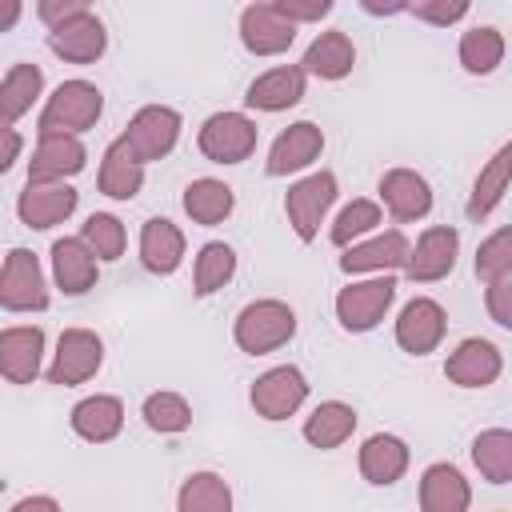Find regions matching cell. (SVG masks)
Returning <instances> with one entry per match:
<instances>
[{
	"instance_id": "cell-43",
	"label": "cell",
	"mask_w": 512,
	"mask_h": 512,
	"mask_svg": "<svg viewBox=\"0 0 512 512\" xmlns=\"http://www.w3.org/2000/svg\"><path fill=\"white\" fill-rule=\"evenodd\" d=\"M276 8L284 20H292L300 28V24H320L332 12V0H276Z\"/></svg>"
},
{
	"instance_id": "cell-26",
	"label": "cell",
	"mask_w": 512,
	"mask_h": 512,
	"mask_svg": "<svg viewBox=\"0 0 512 512\" xmlns=\"http://www.w3.org/2000/svg\"><path fill=\"white\" fill-rule=\"evenodd\" d=\"M412 464V452L400 436L392 432H372L364 444H360V476L376 488H388L396 484Z\"/></svg>"
},
{
	"instance_id": "cell-22",
	"label": "cell",
	"mask_w": 512,
	"mask_h": 512,
	"mask_svg": "<svg viewBox=\"0 0 512 512\" xmlns=\"http://www.w3.org/2000/svg\"><path fill=\"white\" fill-rule=\"evenodd\" d=\"M304 84H308V72L300 64H276L248 84L244 104L256 112H288L292 104L304 100Z\"/></svg>"
},
{
	"instance_id": "cell-44",
	"label": "cell",
	"mask_w": 512,
	"mask_h": 512,
	"mask_svg": "<svg viewBox=\"0 0 512 512\" xmlns=\"http://www.w3.org/2000/svg\"><path fill=\"white\" fill-rule=\"evenodd\" d=\"M84 12H92L84 0H40L36 4V16L44 20L48 32L60 28V24H68V20H76V16H84Z\"/></svg>"
},
{
	"instance_id": "cell-46",
	"label": "cell",
	"mask_w": 512,
	"mask_h": 512,
	"mask_svg": "<svg viewBox=\"0 0 512 512\" xmlns=\"http://www.w3.org/2000/svg\"><path fill=\"white\" fill-rule=\"evenodd\" d=\"M8 512H64V508H60L56 496H24V500H16Z\"/></svg>"
},
{
	"instance_id": "cell-28",
	"label": "cell",
	"mask_w": 512,
	"mask_h": 512,
	"mask_svg": "<svg viewBox=\"0 0 512 512\" xmlns=\"http://www.w3.org/2000/svg\"><path fill=\"white\" fill-rule=\"evenodd\" d=\"M508 184H512V140H504V144L492 152V160H484V168L476 172L472 192H468V204H464L468 220H484V216H492L496 204L504 200Z\"/></svg>"
},
{
	"instance_id": "cell-11",
	"label": "cell",
	"mask_w": 512,
	"mask_h": 512,
	"mask_svg": "<svg viewBox=\"0 0 512 512\" xmlns=\"http://www.w3.org/2000/svg\"><path fill=\"white\" fill-rule=\"evenodd\" d=\"M444 332H448V312H444V304L432 300V296H412V300L400 308V316H396V344H400L408 356H428V352H436L440 340H444Z\"/></svg>"
},
{
	"instance_id": "cell-25",
	"label": "cell",
	"mask_w": 512,
	"mask_h": 512,
	"mask_svg": "<svg viewBox=\"0 0 512 512\" xmlns=\"http://www.w3.org/2000/svg\"><path fill=\"white\" fill-rule=\"evenodd\" d=\"M68 424L80 440L88 444H108L120 436L124 428V404L120 396H108V392H96V396H84L80 404H72L68 412Z\"/></svg>"
},
{
	"instance_id": "cell-15",
	"label": "cell",
	"mask_w": 512,
	"mask_h": 512,
	"mask_svg": "<svg viewBox=\"0 0 512 512\" xmlns=\"http://www.w3.org/2000/svg\"><path fill=\"white\" fill-rule=\"evenodd\" d=\"M0 372L8 384H32L44 372V328L8 324L0 332Z\"/></svg>"
},
{
	"instance_id": "cell-27",
	"label": "cell",
	"mask_w": 512,
	"mask_h": 512,
	"mask_svg": "<svg viewBox=\"0 0 512 512\" xmlns=\"http://www.w3.org/2000/svg\"><path fill=\"white\" fill-rule=\"evenodd\" d=\"M184 232L168 216H152L140 228V264L152 276H172L184 264Z\"/></svg>"
},
{
	"instance_id": "cell-40",
	"label": "cell",
	"mask_w": 512,
	"mask_h": 512,
	"mask_svg": "<svg viewBox=\"0 0 512 512\" xmlns=\"http://www.w3.org/2000/svg\"><path fill=\"white\" fill-rule=\"evenodd\" d=\"M472 268H476V276L484 284L496 280V276H504V272H512V224L508 228H496L488 240H480Z\"/></svg>"
},
{
	"instance_id": "cell-23",
	"label": "cell",
	"mask_w": 512,
	"mask_h": 512,
	"mask_svg": "<svg viewBox=\"0 0 512 512\" xmlns=\"http://www.w3.org/2000/svg\"><path fill=\"white\" fill-rule=\"evenodd\" d=\"M472 488L464 472L448 460H436L420 472V512H468Z\"/></svg>"
},
{
	"instance_id": "cell-42",
	"label": "cell",
	"mask_w": 512,
	"mask_h": 512,
	"mask_svg": "<svg viewBox=\"0 0 512 512\" xmlns=\"http://www.w3.org/2000/svg\"><path fill=\"white\" fill-rule=\"evenodd\" d=\"M484 308H488V316L500 328L512 332V272H504V276H496V280L484 284Z\"/></svg>"
},
{
	"instance_id": "cell-1",
	"label": "cell",
	"mask_w": 512,
	"mask_h": 512,
	"mask_svg": "<svg viewBox=\"0 0 512 512\" xmlns=\"http://www.w3.org/2000/svg\"><path fill=\"white\" fill-rule=\"evenodd\" d=\"M100 112H104V92L92 80H64L44 100L36 136H80V132L96 128Z\"/></svg>"
},
{
	"instance_id": "cell-7",
	"label": "cell",
	"mask_w": 512,
	"mask_h": 512,
	"mask_svg": "<svg viewBox=\"0 0 512 512\" xmlns=\"http://www.w3.org/2000/svg\"><path fill=\"white\" fill-rule=\"evenodd\" d=\"M304 400H308V380L296 364H276L264 376H256L248 388V404L256 408L260 420H272V424L296 416Z\"/></svg>"
},
{
	"instance_id": "cell-41",
	"label": "cell",
	"mask_w": 512,
	"mask_h": 512,
	"mask_svg": "<svg viewBox=\"0 0 512 512\" xmlns=\"http://www.w3.org/2000/svg\"><path fill=\"white\" fill-rule=\"evenodd\" d=\"M408 12L424 24H436V28H448L456 20L468 16V0H420V4H408Z\"/></svg>"
},
{
	"instance_id": "cell-21",
	"label": "cell",
	"mask_w": 512,
	"mask_h": 512,
	"mask_svg": "<svg viewBox=\"0 0 512 512\" xmlns=\"http://www.w3.org/2000/svg\"><path fill=\"white\" fill-rule=\"evenodd\" d=\"M52 280L64 296H84L88 288H96V276H100V260L96 252L80 240V236H60L52 240Z\"/></svg>"
},
{
	"instance_id": "cell-13",
	"label": "cell",
	"mask_w": 512,
	"mask_h": 512,
	"mask_svg": "<svg viewBox=\"0 0 512 512\" xmlns=\"http://www.w3.org/2000/svg\"><path fill=\"white\" fill-rule=\"evenodd\" d=\"M500 372H504V356L484 336H464L444 360V376L456 388H488L500 380Z\"/></svg>"
},
{
	"instance_id": "cell-12",
	"label": "cell",
	"mask_w": 512,
	"mask_h": 512,
	"mask_svg": "<svg viewBox=\"0 0 512 512\" xmlns=\"http://www.w3.org/2000/svg\"><path fill=\"white\" fill-rule=\"evenodd\" d=\"M456 256H460V232L452 224H432L416 236L404 276L412 284H436L456 268Z\"/></svg>"
},
{
	"instance_id": "cell-6",
	"label": "cell",
	"mask_w": 512,
	"mask_h": 512,
	"mask_svg": "<svg viewBox=\"0 0 512 512\" xmlns=\"http://www.w3.org/2000/svg\"><path fill=\"white\" fill-rule=\"evenodd\" d=\"M104 364V340L92 328H64L52 352V364L44 368V380L56 388H72L84 384L100 372Z\"/></svg>"
},
{
	"instance_id": "cell-2",
	"label": "cell",
	"mask_w": 512,
	"mask_h": 512,
	"mask_svg": "<svg viewBox=\"0 0 512 512\" xmlns=\"http://www.w3.org/2000/svg\"><path fill=\"white\" fill-rule=\"evenodd\" d=\"M292 336H296V312H292V304H284L276 296L248 300L232 320V340L248 356H268V352L284 348Z\"/></svg>"
},
{
	"instance_id": "cell-16",
	"label": "cell",
	"mask_w": 512,
	"mask_h": 512,
	"mask_svg": "<svg viewBox=\"0 0 512 512\" xmlns=\"http://www.w3.org/2000/svg\"><path fill=\"white\" fill-rule=\"evenodd\" d=\"M88 148L80 136H40L28 160V184H64L68 176L84 172Z\"/></svg>"
},
{
	"instance_id": "cell-47",
	"label": "cell",
	"mask_w": 512,
	"mask_h": 512,
	"mask_svg": "<svg viewBox=\"0 0 512 512\" xmlns=\"http://www.w3.org/2000/svg\"><path fill=\"white\" fill-rule=\"evenodd\" d=\"M20 12H24L20 0H4V8H0V32H8V28L20 20Z\"/></svg>"
},
{
	"instance_id": "cell-9",
	"label": "cell",
	"mask_w": 512,
	"mask_h": 512,
	"mask_svg": "<svg viewBox=\"0 0 512 512\" xmlns=\"http://www.w3.org/2000/svg\"><path fill=\"white\" fill-rule=\"evenodd\" d=\"M180 128H184V120H180L176 108H168V104H144V108L128 120V128H124L120 136L132 144V152H136L144 164H152V160H164V156L176 148Z\"/></svg>"
},
{
	"instance_id": "cell-4",
	"label": "cell",
	"mask_w": 512,
	"mask_h": 512,
	"mask_svg": "<svg viewBox=\"0 0 512 512\" xmlns=\"http://www.w3.org/2000/svg\"><path fill=\"white\" fill-rule=\"evenodd\" d=\"M396 300V276H364V280H348L336 292V320L344 332H372L388 308Z\"/></svg>"
},
{
	"instance_id": "cell-8",
	"label": "cell",
	"mask_w": 512,
	"mask_h": 512,
	"mask_svg": "<svg viewBox=\"0 0 512 512\" xmlns=\"http://www.w3.org/2000/svg\"><path fill=\"white\" fill-rule=\"evenodd\" d=\"M0 304L4 312H44L48 308V280L28 248H12L0 268Z\"/></svg>"
},
{
	"instance_id": "cell-18",
	"label": "cell",
	"mask_w": 512,
	"mask_h": 512,
	"mask_svg": "<svg viewBox=\"0 0 512 512\" xmlns=\"http://www.w3.org/2000/svg\"><path fill=\"white\" fill-rule=\"evenodd\" d=\"M296 40V24L280 16L276 4H248L240 8V44L252 56H280Z\"/></svg>"
},
{
	"instance_id": "cell-33",
	"label": "cell",
	"mask_w": 512,
	"mask_h": 512,
	"mask_svg": "<svg viewBox=\"0 0 512 512\" xmlns=\"http://www.w3.org/2000/svg\"><path fill=\"white\" fill-rule=\"evenodd\" d=\"M176 512H232V488L220 472H192L176 492Z\"/></svg>"
},
{
	"instance_id": "cell-32",
	"label": "cell",
	"mask_w": 512,
	"mask_h": 512,
	"mask_svg": "<svg viewBox=\"0 0 512 512\" xmlns=\"http://www.w3.org/2000/svg\"><path fill=\"white\" fill-rule=\"evenodd\" d=\"M232 208H236V192L216 176H200V180H192L184 188V212H188L192 224L216 228V224H224L232 216Z\"/></svg>"
},
{
	"instance_id": "cell-14",
	"label": "cell",
	"mask_w": 512,
	"mask_h": 512,
	"mask_svg": "<svg viewBox=\"0 0 512 512\" xmlns=\"http://www.w3.org/2000/svg\"><path fill=\"white\" fill-rule=\"evenodd\" d=\"M320 152H324V132H320V124L296 120V124H288V128L272 140L268 160H264V172H268V176L304 172V168H312V164L320 160Z\"/></svg>"
},
{
	"instance_id": "cell-36",
	"label": "cell",
	"mask_w": 512,
	"mask_h": 512,
	"mask_svg": "<svg viewBox=\"0 0 512 512\" xmlns=\"http://www.w3.org/2000/svg\"><path fill=\"white\" fill-rule=\"evenodd\" d=\"M472 464L488 484L512 480V428H484L472 440Z\"/></svg>"
},
{
	"instance_id": "cell-48",
	"label": "cell",
	"mask_w": 512,
	"mask_h": 512,
	"mask_svg": "<svg viewBox=\"0 0 512 512\" xmlns=\"http://www.w3.org/2000/svg\"><path fill=\"white\" fill-rule=\"evenodd\" d=\"M360 8L372 12V16H396V12H408V4H372V0H364Z\"/></svg>"
},
{
	"instance_id": "cell-37",
	"label": "cell",
	"mask_w": 512,
	"mask_h": 512,
	"mask_svg": "<svg viewBox=\"0 0 512 512\" xmlns=\"http://www.w3.org/2000/svg\"><path fill=\"white\" fill-rule=\"evenodd\" d=\"M380 224H384L380 204L360 196V200H352V204H344V208L336 212V220H332V228H328V240H332L336 248H352V244H360L364 236H376Z\"/></svg>"
},
{
	"instance_id": "cell-10",
	"label": "cell",
	"mask_w": 512,
	"mask_h": 512,
	"mask_svg": "<svg viewBox=\"0 0 512 512\" xmlns=\"http://www.w3.org/2000/svg\"><path fill=\"white\" fill-rule=\"evenodd\" d=\"M408 256H412L408 236L400 228H388V232H376V236L344 248L340 272L344 276H388L396 268H408Z\"/></svg>"
},
{
	"instance_id": "cell-17",
	"label": "cell",
	"mask_w": 512,
	"mask_h": 512,
	"mask_svg": "<svg viewBox=\"0 0 512 512\" xmlns=\"http://www.w3.org/2000/svg\"><path fill=\"white\" fill-rule=\"evenodd\" d=\"M76 204H80V192L68 184H24V192L16 196V216L32 232H48L64 224L76 212Z\"/></svg>"
},
{
	"instance_id": "cell-45",
	"label": "cell",
	"mask_w": 512,
	"mask_h": 512,
	"mask_svg": "<svg viewBox=\"0 0 512 512\" xmlns=\"http://www.w3.org/2000/svg\"><path fill=\"white\" fill-rule=\"evenodd\" d=\"M0 136H4V152H0V172H8L16 160H20V148H24V140H20V132L16 128H0Z\"/></svg>"
},
{
	"instance_id": "cell-19",
	"label": "cell",
	"mask_w": 512,
	"mask_h": 512,
	"mask_svg": "<svg viewBox=\"0 0 512 512\" xmlns=\"http://www.w3.org/2000/svg\"><path fill=\"white\" fill-rule=\"evenodd\" d=\"M380 204L396 224L424 220L432 212V184L416 168H388L380 176Z\"/></svg>"
},
{
	"instance_id": "cell-35",
	"label": "cell",
	"mask_w": 512,
	"mask_h": 512,
	"mask_svg": "<svg viewBox=\"0 0 512 512\" xmlns=\"http://www.w3.org/2000/svg\"><path fill=\"white\" fill-rule=\"evenodd\" d=\"M232 276H236V248L224 244V240H208V244H200L196 264H192V292L204 300V296L220 292Z\"/></svg>"
},
{
	"instance_id": "cell-34",
	"label": "cell",
	"mask_w": 512,
	"mask_h": 512,
	"mask_svg": "<svg viewBox=\"0 0 512 512\" xmlns=\"http://www.w3.org/2000/svg\"><path fill=\"white\" fill-rule=\"evenodd\" d=\"M504 32L500 28H492V24H476V28H468L464 36H460V48H456V56H460V68L464 72H472V76H488V72H496L500 64H504Z\"/></svg>"
},
{
	"instance_id": "cell-20",
	"label": "cell",
	"mask_w": 512,
	"mask_h": 512,
	"mask_svg": "<svg viewBox=\"0 0 512 512\" xmlns=\"http://www.w3.org/2000/svg\"><path fill=\"white\" fill-rule=\"evenodd\" d=\"M104 48H108V32L96 12H84L48 32V52L60 56L64 64H96L104 56Z\"/></svg>"
},
{
	"instance_id": "cell-24",
	"label": "cell",
	"mask_w": 512,
	"mask_h": 512,
	"mask_svg": "<svg viewBox=\"0 0 512 512\" xmlns=\"http://www.w3.org/2000/svg\"><path fill=\"white\" fill-rule=\"evenodd\" d=\"M96 184L108 200H132L140 188H144V160L132 152V144L124 136H116L104 156H100V172H96Z\"/></svg>"
},
{
	"instance_id": "cell-3",
	"label": "cell",
	"mask_w": 512,
	"mask_h": 512,
	"mask_svg": "<svg viewBox=\"0 0 512 512\" xmlns=\"http://www.w3.org/2000/svg\"><path fill=\"white\" fill-rule=\"evenodd\" d=\"M336 196H340V184H336V172H328V168L308 172L296 184H288V192H284V216H288L292 232L304 244H312L320 236V224L332 212Z\"/></svg>"
},
{
	"instance_id": "cell-30",
	"label": "cell",
	"mask_w": 512,
	"mask_h": 512,
	"mask_svg": "<svg viewBox=\"0 0 512 512\" xmlns=\"http://www.w3.org/2000/svg\"><path fill=\"white\" fill-rule=\"evenodd\" d=\"M44 96V72L40 64H12L0 80V128H16V120L24 112H32V104Z\"/></svg>"
},
{
	"instance_id": "cell-38",
	"label": "cell",
	"mask_w": 512,
	"mask_h": 512,
	"mask_svg": "<svg viewBox=\"0 0 512 512\" xmlns=\"http://www.w3.org/2000/svg\"><path fill=\"white\" fill-rule=\"evenodd\" d=\"M140 416L160 436H180V432L192 428V404L180 392H152V396H144Z\"/></svg>"
},
{
	"instance_id": "cell-29",
	"label": "cell",
	"mask_w": 512,
	"mask_h": 512,
	"mask_svg": "<svg viewBox=\"0 0 512 512\" xmlns=\"http://www.w3.org/2000/svg\"><path fill=\"white\" fill-rule=\"evenodd\" d=\"M352 64H356V44H352V36L340 32V28L320 32V36L304 48V60H300V68H304L308 76H316V80H344V76L352 72Z\"/></svg>"
},
{
	"instance_id": "cell-31",
	"label": "cell",
	"mask_w": 512,
	"mask_h": 512,
	"mask_svg": "<svg viewBox=\"0 0 512 512\" xmlns=\"http://www.w3.org/2000/svg\"><path fill=\"white\" fill-rule=\"evenodd\" d=\"M356 408L352 404H344V400H324V404H316L308 416H304V440L312 444V448H320V452H332V448H340L352 432H356Z\"/></svg>"
},
{
	"instance_id": "cell-39",
	"label": "cell",
	"mask_w": 512,
	"mask_h": 512,
	"mask_svg": "<svg viewBox=\"0 0 512 512\" xmlns=\"http://www.w3.org/2000/svg\"><path fill=\"white\" fill-rule=\"evenodd\" d=\"M80 240L96 252L100 264H112L124 256V244H128V232L124 224L112 216V212H92L84 224H80Z\"/></svg>"
},
{
	"instance_id": "cell-5",
	"label": "cell",
	"mask_w": 512,
	"mask_h": 512,
	"mask_svg": "<svg viewBox=\"0 0 512 512\" xmlns=\"http://www.w3.org/2000/svg\"><path fill=\"white\" fill-rule=\"evenodd\" d=\"M256 140L260 128L244 112H212L196 132V148L212 164H244L256 152Z\"/></svg>"
}]
</instances>
